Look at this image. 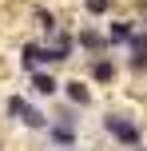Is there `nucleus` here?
<instances>
[{"label":"nucleus","instance_id":"obj_5","mask_svg":"<svg viewBox=\"0 0 147 151\" xmlns=\"http://www.w3.org/2000/svg\"><path fill=\"white\" fill-rule=\"evenodd\" d=\"M76 44H80V48H87V52H103V48H108V40H103L95 28H84V32L76 36Z\"/></svg>","mask_w":147,"mask_h":151},{"label":"nucleus","instance_id":"obj_13","mask_svg":"<svg viewBox=\"0 0 147 151\" xmlns=\"http://www.w3.org/2000/svg\"><path fill=\"white\" fill-rule=\"evenodd\" d=\"M36 20H40V28H44V32H56V20H52L48 8H36Z\"/></svg>","mask_w":147,"mask_h":151},{"label":"nucleus","instance_id":"obj_7","mask_svg":"<svg viewBox=\"0 0 147 151\" xmlns=\"http://www.w3.org/2000/svg\"><path fill=\"white\" fill-rule=\"evenodd\" d=\"M32 88H36L40 96H56V91H60V83H56L48 72H40V68H36V72H32Z\"/></svg>","mask_w":147,"mask_h":151},{"label":"nucleus","instance_id":"obj_3","mask_svg":"<svg viewBox=\"0 0 147 151\" xmlns=\"http://www.w3.org/2000/svg\"><path fill=\"white\" fill-rule=\"evenodd\" d=\"M127 52H131V68H147V32H131L127 40Z\"/></svg>","mask_w":147,"mask_h":151},{"label":"nucleus","instance_id":"obj_1","mask_svg":"<svg viewBox=\"0 0 147 151\" xmlns=\"http://www.w3.org/2000/svg\"><path fill=\"white\" fill-rule=\"evenodd\" d=\"M103 127H108V131H111V135H115L123 147H139V127H135V123L119 119V115H108V119H103Z\"/></svg>","mask_w":147,"mask_h":151},{"label":"nucleus","instance_id":"obj_11","mask_svg":"<svg viewBox=\"0 0 147 151\" xmlns=\"http://www.w3.org/2000/svg\"><path fill=\"white\" fill-rule=\"evenodd\" d=\"M68 96H72V104H80V107H84L87 99H92V96H87V88H84V83H68Z\"/></svg>","mask_w":147,"mask_h":151},{"label":"nucleus","instance_id":"obj_10","mask_svg":"<svg viewBox=\"0 0 147 151\" xmlns=\"http://www.w3.org/2000/svg\"><path fill=\"white\" fill-rule=\"evenodd\" d=\"M20 123H28V127H48V115H44V111H36V107H28Z\"/></svg>","mask_w":147,"mask_h":151},{"label":"nucleus","instance_id":"obj_9","mask_svg":"<svg viewBox=\"0 0 147 151\" xmlns=\"http://www.w3.org/2000/svg\"><path fill=\"white\" fill-rule=\"evenodd\" d=\"M92 76H95L100 83H108L111 76H115V64H111V60H95V64H92Z\"/></svg>","mask_w":147,"mask_h":151},{"label":"nucleus","instance_id":"obj_2","mask_svg":"<svg viewBox=\"0 0 147 151\" xmlns=\"http://www.w3.org/2000/svg\"><path fill=\"white\" fill-rule=\"evenodd\" d=\"M20 64H24L28 72H36L40 64H56V56L48 52V48H40V44H28V48H24V56H20Z\"/></svg>","mask_w":147,"mask_h":151},{"label":"nucleus","instance_id":"obj_6","mask_svg":"<svg viewBox=\"0 0 147 151\" xmlns=\"http://www.w3.org/2000/svg\"><path fill=\"white\" fill-rule=\"evenodd\" d=\"M52 143L56 147H72L76 143V123H56L52 127Z\"/></svg>","mask_w":147,"mask_h":151},{"label":"nucleus","instance_id":"obj_4","mask_svg":"<svg viewBox=\"0 0 147 151\" xmlns=\"http://www.w3.org/2000/svg\"><path fill=\"white\" fill-rule=\"evenodd\" d=\"M48 52L56 56V64L68 60V56L76 52V36H72V32H52V48H48Z\"/></svg>","mask_w":147,"mask_h":151},{"label":"nucleus","instance_id":"obj_8","mask_svg":"<svg viewBox=\"0 0 147 151\" xmlns=\"http://www.w3.org/2000/svg\"><path fill=\"white\" fill-rule=\"evenodd\" d=\"M131 32H135V28H131V20H115L108 40H111V44H127V40H131Z\"/></svg>","mask_w":147,"mask_h":151},{"label":"nucleus","instance_id":"obj_14","mask_svg":"<svg viewBox=\"0 0 147 151\" xmlns=\"http://www.w3.org/2000/svg\"><path fill=\"white\" fill-rule=\"evenodd\" d=\"M84 8L92 16H100V12H108V0H84Z\"/></svg>","mask_w":147,"mask_h":151},{"label":"nucleus","instance_id":"obj_12","mask_svg":"<svg viewBox=\"0 0 147 151\" xmlns=\"http://www.w3.org/2000/svg\"><path fill=\"white\" fill-rule=\"evenodd\" d=\"M24 111H28V104H24L20 96H8V115H20L24 119Z\"/></svg>","mask_w":147,"mask_h":151}]
</instances>
